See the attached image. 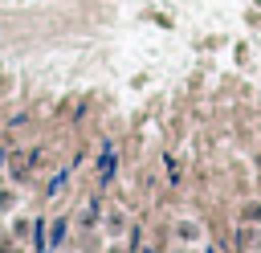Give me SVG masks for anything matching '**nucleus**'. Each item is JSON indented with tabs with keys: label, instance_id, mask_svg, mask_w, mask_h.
Returning <instances> with one entry per match:
<instances>
[]
</instances>
